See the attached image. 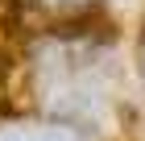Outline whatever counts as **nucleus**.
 Wrapping results in <instances>:
<instances>
[{"label": "nucleus", "mask_w": 145, "mask_h": 141, "mask_svg": "<svg viewBox=\"0 0 145 141\" xmlns=\"http://www.w3.org/2000/svg\"><path fill=\"white\" fill-rule=\"evenodd\" d=\"M0 141H79V133L62 125H12L0 129Z\"/></svg>", "instance_id": "nucleus-1"}]
</instances>
